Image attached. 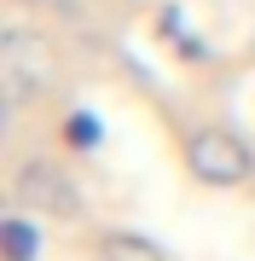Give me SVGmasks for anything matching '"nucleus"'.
I'll return each instance as SVG.
<instances>
[{
    "instance_id": "f257e3e1",
    "label": "nucleus",
    "mask_w": 255,
    "mask_h": 261,
    "mask_svg": "<svg viewBox=\"0 0 255 261\" xmlns=\"http://www.w3.org/2000/svg\"><path fill=\"white\" fill-rule=\"evenodd\" d=\"M52 47L47 35H35V29H6L0 35V87H6L12 105H29L41 99L52 87Z\"/></svg>"
},
{
    "instance_id": "f03ea898",
    "label": "nucleus",
    "mask_w": 255,
    "mask_h": 261,
    "mask_svg": "<svg viewBox=\"0 0 255 261\" xmlns=\"http://www.w3.org/2000/svg\"><path fill=\"white\" fill-rule=\"evenodd\" d=\"M186 168L203 186H244L255 174V151H249L244 134H232V128H197L186 140Z\"/></svg>"
},
{
    "instance_id": "7ed1b4c3",
    "label": "nucleus",
    "mask_w": 255,
    "mask_h": 261,
    "mask_svg": "<svg viewBox=\"0 0 255 261\" xmlns=\"http://www.w3.org/2000/svg\"><path fill=\"white\" fill-rule=\"evenodd\" d=\"M18 197L29 209L58 215V221H76L81 215V192H76V180H70L58 163H23L18 168Z\"/></svg>"
},
{
    "instance_id": "20e7f679",
    "label": "nucleus",
    "mask_w": 255,
    "mask_h": 261,
    "mask_svg": "<svg viewBox=\"0 0 255 261\" xmlns=\"http://www.w3.org/2000/svg\"><path fill=\"white\" fill-rule=\"evenodd\" d=\"M99 261H168V255L151 238H139V232H104L99 238Z\"/></svg>"
},
{
    "instance_id": "39448f33",
    "label": "nucleus",
    "mask_w": 255,
    "mask_h": 261,
    "mask_svg": "<svg viewBox=\"0 0 255 261\" xmlns=\"http://www.w3.org/2000/svg\"><path fill=\"white\" fill-rule=\"evenodd\" d=\"M0 250H6V261H35L41 232L23 221V215H12V221H0Z\"/></svg>"
},
{
    "instance_id": "423d86ee",
    "label": "nucleus",
    "mask_w": 255,
    "mask_h": 261,
    "mask_svg": "<svg viewBox=\"0 0 255 261\" xmlns=\"http://www.w3.org/2000/svg\"><path fill=\"white\" fill-rule=\"evenodd\" d=\"M162 35H168L180 53H191V58H209V47H203L197 35H191L186 23H180V6H162Z\"/></svg>"
},
{
    "instance_id": "0eeeda50",
    "label": "nucleus",
    "mask_w": 255,
    "mask_h": 261,
    "mask_svg": "<svg viewBox=\"0 0 255 261\" xmlns=\"http://www.w3.org/2000/svg\"><path fill=\"white\" fill-rule=\"evenodd\" d=\"M64 134H70V145H99V134H104V128H99V122L87 116V111H76V116H70V128H64Z\"/></svg>"
}]
</instances>
